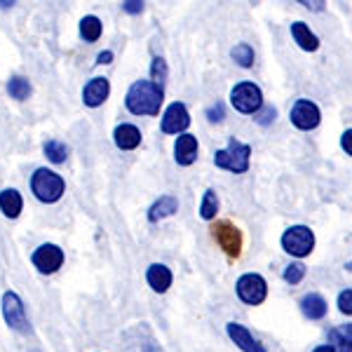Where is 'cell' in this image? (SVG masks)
I'll return each instance as SVG.
<instances>
[{"label": "cell", "mask_w": 352, "mask_h": 352, "mask_svg": "<svg viewBox=\"0 0 352 352\" xmlns=\"http://www.w3.org/2000/svg\"><path fill=\"white\" fill-rule=\"evenodd\" d=\"M162 101L164 92L151 80H136L127 89V96H124V106L134 116H157Z\"/></svg>", "instance_id": "obj_1"}, {"label": "cell", "mask_w": 352, "mask_h": 352, "mask_svg": "<svg viewBox=\"0 0 352 352\" xmlns=\"http://www.w3.org/2000/svg\"><path fill=\"white\" fill-rule=\"evenodd\" d=\"M174 212H179V202H176V197L172 195H162L160 200H157L153 207L148 209V221H160V219H167L172 217Z\"/></svg>", "instance_id": "obj_20"}, {"label": "cell", "mask_w": 352, "mask_h": 352, "mask_svg": "<svg viewBox=\"0 0 352 352\" xmlns=\"http://www.w3.org/2000/svg\"><path fill=\"white\" fill-rule=\"evenodd\" d=\"M3 317H5V322H8V327L14 329V331H19V333L31 331V324H28L26 312H24V303H21V298L16 296L14 292L3 294Z\"/></svg>", "instance_id": "obj_8"}, {"label": "cell", "mask_w": 352, "mask_h": 352, "mask_svg": "<svg viewBox=\"0 0 352 352\" xmlns=\"http://www.w3.org/2000/svg\"><path fill=\"white\" fill-rule=\"evenodd\" d=\"M109 94H111V82L106 78H92L82 89V101L89 109H96V106H101L109 99Z\"/></svg>", "instance_id": "obj_13"}, {"label": "cell", "mask_w": 352, "mask_h": 352, "mask_svg": "<svg viewBox=\"0 0 352 352\" xmlns=\"http://www.w3.org/2000/svg\"><path fill=\"white\" fill-rule=\"evenodd\" d=\"M237 296H240L247 305H261L268 296V285L256 272H247L237 280Z\"/></svg>", "instance_id": "obj_7"}, {"label": "cell", "mask_w": 352, "mask_h": 352, "mask_svg": "<svg viewBox=\"0 0 352 352\" xmlns=\"http://www.w3.org/2000/svg\"><path fill=\"white\" fill-rule=\"evenodd\" d=\"M249 160H252V148L237 139H230L228 148L217 151V155H214V164L221 169H226V172H232V174L247 172Z\"/></svg>", "instance_id": "obj_3"}, {"label": "cell", "mask_w": 352, "mask_h": 352, "mask_svg": "<svg viewBox=\"0 0 352 352\" xmlns=\"http://www.w3.org/2000/svg\"><path fill=\"white\" fill-rule=\"evenodd\" d=\"M230 104L232 109L244 113V116H254L263 106V92L254 82H240L232 87Z\"/></svg>", "instance_id": "obj_4"}, {"label": "cell", "mask_w": 352, "mask_h": 352, "mask_svg": "<svg viewBox=\"0 0 352 352\" xmlns=\"http://www.w3.org/2000/svg\"><path fill=\"white\" fill-rule=\"evenodd\" d=\"M300 310L308 320H322L327 315V300L320 294H308L300 298Z\"/></svg>", "instance_id": "obj_18"}, {"label": "cell", "mask_w": 352, "mask_h": 352, "mask_svg": "<svg viewBox=\"0 0 352 352\" xmlns=\"http://www.w3.org/2000/svg\"><path fill=\"white\" fill-rule=\"evenodd\" d=\"M329 340H331L333 350L338 348V352H352L350 350V324L331 329V331H329Z\"/></svg>", "instance_id": "obj_22"}, {"label": "cell", "mask_w": 352, "mask_h": 352, "mask_svg": "<svg viewBox=\"0 0 352 352\" xmlns=\"http://www.w3.org/2000/svg\"><path fill=\"white\" fill-rule=\"evenodd\" d=\"M320 120H322V113L312 101L298 99L296 104L292 106V122L296 124L298 129H305V132H308V129H315L317 124H320Z\"/></svg>", "instance_id": "obj_10"}, {"label": "cell", "mask_w": 352, "mask_h": 352, "mask_svg": "<svg viewBox=\"0 0 352 352\" xmlns=\"http://www.w3.org/2000/svg\"><path fill=\"white\" fill-rule=\"evenodd\" d=\"M207 118H209V122H221L226 118V109H223V104L221 101H217L214 106H209V111H207Z\"/></svg>", "instance_id": "obj_31"}, {"label": "cell", "mask_w": 352, "mask_h": 352, "mask_svg": "<svg viewBox=\"0 0 352 352\" xmlns=\"http://www.w3.org/2000/svg\"><path fill=\"white\" fill-rule=\"evenodd\" d=\"M282 249L292 256H308V254L315 249V235L308 226H292L285 235H282Z\"/></svg>", "instance_id": "obj_5"}, {"label": "cell", "mask_w": 352, "mask_h": 352, "mask_svg": "<svg viewBox=\"0 0 352 352\" xmlns=\"http://www.w3.org/2000/svg\"><path fill=\"white\" fill-rule=\"evenodd\" d=\"M122 10H124V12H129V14H141V12H144V3H139V0H124Z\"/></svg>", "instance_id": "obj_32"}, {"label": "cell", "mask_w": 352, "mask_h": 352, "mask_svg": "<svg viewBox=\"0 0 352 352\" xmlns=\"http://www.w3.org/2000/svg\"><path fill=\"white\" fill-rule=\"evenodd\" d=\"M217 212H219V197H217V192L207 190V192H204V197H202V202H200V217L204 221H212L214 217H217Z\"/></svg>", "instance_id": "obj_24"}, {"label": "cell", "mask_w": 352, "mask_h": 352, "mask_svg": "<svg viewBox=\"0 0 352 352\" xmlns=\"http://www.w3.org/2000/svg\"><path fill=\"white\" fill-rule=\"evenodd\" d=\"M151 76H153V85H157V87L162 89V85L167 82V78H169V71H167V61L162 59V56H155L153 59V64H151Z\"/></svg>", "instance_id": "obj_27"}, {"label": "cell", "mask_w": 352, "mask_h": 352, "mask_svg": "<svg viewBox=\"0 0 352 352\" xmlns=\"http://www.w3.org/2000/svg\"><path fill=\"white\" fill-rule=\"evenodd\" d=\"M8 92H10V96H12V99L24 101V99H28V94H31V82L16 76V78H12V80L8 82Z\"/></svg>", "instance_id": "obj_26"}, {"label": "cell", "mask_w": 352, "mask_h": 352, "mask_svg": "<svg viewBox=\"0 0 352 352\" xmlns=\"http://www.w3.org/2000/svg\"><path fill=\"white\" fill-rule=\"evenodd\" d=\"M31 261L43 275H52V272H56L64 265V249L56 247V244H41L33 252Z\"/></svg>", "instance_id": "obj_9"}, {"label": "cell", "mask_w": 352, "mask_h": 352, "mask_svg": "<svg viewBox=\"0 0 352 352\" xmlns=\"http://www.w3.org/2000/svg\"><path fill=\"white\" fill-rule=\"evenodd\" d=\"M226 331H228L230 340L242 352H268L263 348V343H261V340H256L252 333H249V329H244L242 324H237V322H230V324L226 327Z\"/></svg>", "instance_id": "obj_12"}, {"label": "cell", "mask_w": 352, "mask_h": 352, "mask_svg": "<svg viewBox=\"0 0 352 352\" xmlns=\"http://www.w3.org/2000/svg\"><path fill=\"white\" fill-rule=\"evenodd\" d=\"M0 209H3L5 217L16 219L21 214V209H24V200H21V195L14 188H8L0 192Z\"/></svg>", "instance_id": "obj_19"}, {"label": "cell", "mask_w": 352, "mask_h": 352, "mask_svg": "<svg viewBox=\"0 0 352 352\" xmlns=\"http://www.w3.org/2000/svg\"><path fill=\"white\" fill-rule=\"evenodd\" d=\"M80 36L87 43H96V41H99V38H101V21H99V16H94V14L85 16V19L80 21Z\"/></svg>", "instance_id": "obj_21"}, {"label": "cell", "mask_w": 352, "mask_h": 352, "mask_svg": "<svg viewBox=\"0 0 352 352\" xmlns=\"http://www.w3.org/2000/svg\"><path fill=\"white\" fill-rule=\"evenodd\" d=\"M190 124V116H188V109H186L181 101H174L162 116V132L164 134H179V132H186Z\"/></svg>", "instance_id": "obj_11"}, {"label": "cell", "mask_w": 352, "mask_h": 352, "mask_svg": "<svg viewBox=\"0 0 352 352\" xmlns=\"http://www.w3.org/2000/svg\"><path fill=\"white\" fill-rule=\"evenodd\" d=\"M352 129H345L343 132V139H340V148H343L345 153H348V155H352Z\"/></svg>", "instance_id": "obj_33"}, {"label": "cell", "mask_w": 352, "mask_h": 352, "mask_svg": "<svg viewBox=\"0 0 352 352\" xmlns=\"http://www.w3.org/2000/svg\"><path fill=\"white\" fill-rule=\"evenodd\" d=\"M197 151H200V146H197V139L192 134H181L179 139H176V146H174V153H176V162L181 164V167H188L197 160Z\"/></svg>", "instance_id": "obj_14"}, {"label": "cell", "mask_w": 352, "mask_h": 352, "mask_svg": "<svg viewBox=\"0 0 352 352\" xmlns=\"http://www.w3.org/2000/svg\"><path fill=\"white\" fill-rule=\"evenodd\" d=\"M338 310L343 312V315H352V289L348 287L345 292H340V296H338Z\"/></svg>", "instance_id": "obj_29"}, {"label": "cell", "mask_w": 352, "mask_h": 352, "mask_svg": "<svg viewBox=\"0 0 352 352\" xmlns=\"http://www.w3.org/2000/svg\"><path fill=\"white\" fill-rule=\"evenodd\" d=\"M292 36H294V41L298 43V47L305 50V52H315V50L320 47V38H317L315 33L310 31V26L303 24V21L292 24Z\"/></svg>", "instance_id": "obj_17"}, {"label": "cell", "mask_w": 352, "mask_h": 352, "mask_svg": "<svg viewBox=\"0 0 352 352\" xmlns=\"http://www.w3.org/2000/svg\"><path fill=\"white\" fill-rule=\"evenodd\" d=\"M230 56L235 59V64L242 66V68L254 66V50H252V45H247V43L235 45V47H232V52H230Z\"/></svg>", "instance_id": "obj_25"}, {"label": "cell", "mask_w": 352, "mask_h": 352, "mask_svg": "<svg viewBox=\"0 0 352 352\" xmlns=\"http://www.w3.org/2000/svg\"><path fill=\"white\" fill-rule=\"evenodd\" d=\"M146 280H148V285L153 292H157V294H164L169 287H172V270L167 268V265H162V263H153L151 268H148V275H146Z\"/></svg>", "instance_id": "obj_15"}, {"label": "cell", "mask_w": 352, "mask_h": 352, "mask_svg": "<svg viewBox=\"0 0 352 352\" xmlns=\"http://www.w3.org/2000/svg\"><path fill=\"white\" fill-rule=\"evenodd\" d=\"M212 237L230 258H237L242 254V232L230 221H217L212 226Z\"/></svg>", "instance_id": "obj_6"}, {"label": "cell", "mask_w": 352, "mask_h": 352, "mask_svg": "<svg viewBox=\"0 0 352 352\" xmlns=\"http://www.w3.org/2000/svg\"><path fill=\"white\" fill-rule=\"evenodd\" d=\"M113 61V52H101L96 56V64H111Z\"/></svg>", "instance_id": "obj_34"}, {"label": "cell", "mask_w": 352, "mask_h": 352, "mask_svg": "<svg viewBox=\"0 0 352 352\" xmlns=\"http://www.w3.org/2000/svg\"><path fill=\"white\" fill-rule=\"evenodd\" d=\"M312 352H336V350H333L331 345H320V348H315Z\"/></svg>", "instance_id": "obj_36"}, {"label": "cell", "mask_w": 352, "mask_h": 352, "mask_svg": "<svg viewBox=\"0 0 352 352\" xmlns=\"http://www.w3.org/2000/svg\"><path fill=\"white\" fill-rule=\"evenodd\" d=\"M275 116H277V111L272 109V106H261V109L256 111V122L258 124H270L272 120H275Z\"/></svg>", "instance_id": "obj_30"}, {"label": "cell", "mask_w": 352, "mask_h": 352, "mask_svg": "<svg viewBox=\"0 0 352 352\" xmlns=\"http://www.w3.org/2000/svg\"><path fill=\"white\" fill-rule=\"evenodd\" d=\"M43 151H45V155H47V160L54 164H61L68 157V146L61 144V141H47V144L43 146Z\"/></svg>", "instance_id": "obj_23"}, {"label": "cell", "mask_w": 352, "mask_h": 352, "mask_svg": "<svg viewBox=\"0 0 352 352\" xmlns=\"http://www.w3.org/2000/svg\"><path fill=\"white\" fill-rule=\"evenodd\" d=\"M113 139H116V146L120 151H134V148H139V144H141V132L134 124H120V127H116V132H113Z\"/></svg>", "instance_id": "obj_16"}, {"label": "cell", "mask_w": 352, "mask_h": 352, "mask_svg": "<svg viewBox=\"0 0 352 352\" xmlns=\"http://www.w3.org/2000/svg\"><path fill=\"white\" fill-rule=\"evenodd\" d=\"M305 8H312V10H324V3H300Z\"/></svg>", "instance_id": "obj_35"}, {"label": "cell", "mask_w": 352, "mask_h": 352, "mask_svg": "<svg viewBox=\"0 0 352 352\" xmlns=\"http://www.w3.org/2000/svg\"><path fill=\"white\" fill-rule=\"evenodd\" d=\"M305 277V265L303 263H292V265H287V270H285V280L289 282V285H298L300 280Z\"/></svg>", "instance_id": "obj_28"}, {"label": "cell", "mask_w": 352, "mask_h": 352, "mask_svg": "<svg viewBox=\"0 0 352 352\" xmlns=\"http://www.w3.org/2000/svg\"><path fill=\"white\" fill-rule=\"evenodd\" d=\"M31 190L41 202L52 204L56 200H61V195H64V190H66V184L59 174L52 172V169L41 167L31 176Z\"/></svg>", "instance_id": "obj_2"}]
</instances>
